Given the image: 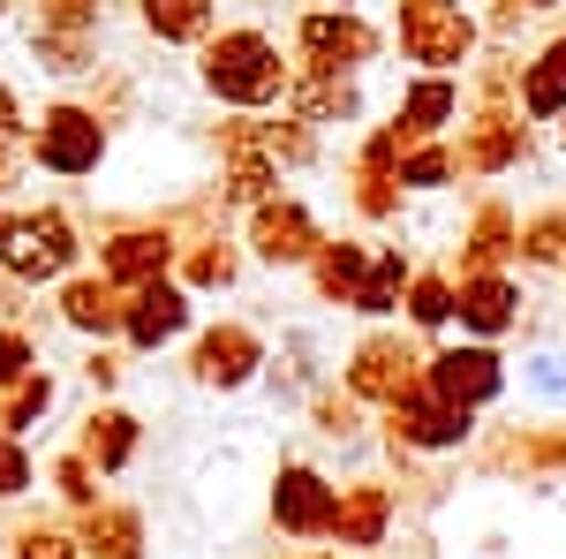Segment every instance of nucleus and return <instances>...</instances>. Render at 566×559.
<instances>
[{
    "instance_id": "58836bf2",
    "label": "nucleus",
    "mask_w": 566,
    "mask_h": 559,
    "mask_svg": "<svg viewBox=\"0 0 566 559\" xmlns=\"http://www.w3.org/2000/svg\"><path fill=\"white\" fill-rule=\"evenodd\" d=\"M45 484H53V491H61V499H69V507H76V515H84V507H98V499H106V491H98V484H106V476L91 469L84 454H76V446H61V454H53V462H45Z\"/></svg>"
},
{
    "instance_id": "bb28decb",
    "label": "nucleus",
    "mask_w": 566,
    "mask_h": 559,
    "mask_svg": "<svg viewBox=\"0 0 566 559\" xmlns=\"http://www.w3.org/2000/svg\"><path fill=\"white\" fill-rule=\"evenodd\" d=\"M370 250H378V242H363V235H325V242H317V258L303 265V272H310V296L333 302V310H348V296L363 288V272H370Z\"/></svg>"
},
{
    "instance_id": "a19ab883",
    "label": "nucleus",
    "mask_w": 566,
    "mask_h": 559,
    "mask_svg": "<svg viewBox=\"0 0 566 559\" xmlns=\"http://www.w3.org/2000/svg\"><path fill=\"white\" fill-rule=\"evenodd\" d=\"M39 363H45V355H39V333H31V325H0V393L23 386Z\"/></svg>"
},
{
    "instance_id": "20e7f679",
    "label": "nucleus",
    "mask_w": 566,
    "mask_h": 559,
    "mask_svg": "<svg viewBox=\"0 0 566 559\" xmlns=\"http://www.w3.org/2000/svg\"><path fill=\"white\" fill-rule=\"evenodd\" d=\"M392 45L408 69L431 76H469V61L483 53V15H469L461 0H392Z\"/></svg>"
},
{
    "instance_id": "39448f33",
    "label": "nucleus",
    "mask_w": 566,
    "mask_h": 559,
    "mask_svg": "<svg viewBox=\"0 0 566 559\" xmlns=\"http://www.w3.org/2000/svg\"><path fill=\"white\" fill-rule=\"evenodd\" d=\"M378 424H386V454L400 462V469H408V462H423V454H431V462H446V454H469V446H476V431H483L469 408L438 401L423 379L400 393L392 408H378Z\"/></svg>"
},
{
    "instance_id": "9d476101",
    "label": "nucleus",
    "mask_w": 566,
    "mask_h": 559,
    "mask_svg": "<svg viewBox=\"0 0 566 559\" xmlns=\"http://www.w3.org/2000/svg\"><path fill=\"white\" fill-rule=\"evenodd\" d=\"M317 242H325V219L310 213L295 189H272L264 205L242 213V250H250V265H264V272H303V265L317 258Z\"/></svg>"
},
{
    "instance_id": "ea45409f",
    "label": "nucleus",
    "mask_w": 566,
    "mask_h": 559,
    "mask_svg": "<svg viewBox=\"0 0 566 559\" xmlns=\"http://www.w3.org/2000/svg\"><path fill=\"white\" fill-rule=\"evenodd\" d=\"M31 23H39V31H76V39H98L106 0H31Z\"/></svg>"
},
{
    "instance_id": "aec40b11",
    "label": "nucleus",
    "mask_w": 566,
    "mask_h": 559,
    "mask_svg": "<svg viewBox=\"0 0 566 559\" xmlns=\"http://www.w3.org/2000/svg\"><path fill=\"white\" fill-rule=\"evenodd\" d=\"M122 288L106 280V272H91V265H76L61 288H53V318L76 333V341H122Z\"/></svg>"
},
{
    "instance_id": "603ef678",
    "label": "nucleus",
    "mask_w": 566,
    "mask_h": 559,
    "mask_svg": "<svg viewBox=\"0 0 566 559\" xmlns=\"http://www.w3.org/2000/svg\"><path fill=\"white\" fill-rule=\"evenodd\" d=\"M0 23H8V0H0Z\"/></svg>"
},
{
    "instance_id": "4be33fe9",
    "label": "nucleus",
    "mask_w": 566,
    "mask_h": 559,
    "mask_svg": "<svg viewBox=\"0 0 566 559\" xmlns=\"http://www.w3.org/2000/svg\"><path fill=\"white\" fill-rule=\"evenodd\" d=\"M325 379H333L325 341H317L310 325H280V341H272V355H264V379H258V386H272V401H287V408H303Z\"/></svg>"
},
{
    "instance_id": "7c9ffc66",
    "label": "nucleus",
    "mask_w": 566,
    "mask_h": 559,
    "mask_svg": "<svg viewBox=\"0 0 566 559\" xmlns=\"http://www.w3.org/2000/svg\"><path fill=\"white\" fill-rule=\"evenodd\" d=\"M258 152L280 174H303V167L325 159V136L310 130V122H295V114H280V106H272V114H258Z\"/></svg>"
},
{
    "instance_id": "cd10ccee",
    "label": "nucleus",
    "mask_w": 566,
    "mask_h": 559,
    "mask_svg": "<svg viewBox=\"0 0 566 559\" xmlns=\"http://www.w3.org/2000/svg\"><path fill=\"white\" fill-rule=\"evenodd\" d=\"M400 325L416 341H446L453 333V265H416V280L400 296Z\"/></svg>"
},
{
    "instance_id": "2f4dec72",
    "label": "nucleus",
    "mask_w": 566,
    "mask_h": 559,
    "mask_svg": "<svg viewBox=\"0 0 566 559\" xmlns=\"http://www.w3.org/2000/svg\"><path fill=\"white\" fill-rule=\"evenodd\" d=\"M303 408H310V431H317V438H333V446H363V438H370V408H363L340 379H325Z\"/></svg>"
},
{
    "instance_id": "c03bdc74",
    "label": "nucleus",
    "mask_w": 566,
    "mask_h": 559,
    "mask_svg": "<svg viewBox=\"0 0 566 559\" xmlns=\"http://www.w3.org/2000/svg\"><path fill=\"white\" fill-rule=\"evenodd\" d=\"M400 144H408V136L392 130V122H378V130L355 144V174H386V182H392V167H400Z\"/></svg>"
},
{
    "instance_id": "6ab92c4d",
    "label": "nucleus",
    "mask_w": 566,
    "mask_h": 559,
    "mask_svg": "<svg viewBox=\"0 0 566 559\" xmlns=\"http://www.w3.org/2000/svg\"><path fill=\"white\" fill-rule=\"evenodd\" d=\"M469 114V84L461 76H431V69H416L400 99H392V130L408 136V144H423V136H453V122Z\"/></svg>"
},
{
    "instance_id": "79ce46f5",
    "label": "nucleus",
    "mask_w": 566,
    "mask_h": 559,
    "mask_svg": "<svg viewBox=\"0 0 566 559\" xmlns=\"http://www.w3.org/2000/svg\"><path fill=\"white\" fill-rule=\"evenodd\" d=\"M23 491H39V454H31V438H8L0 446V507Z\"/></svg>"
},
{
    "instance_id": "a18cd8bd",
    "label": "nucleus",
    "mask_w": 566,
    "mask_h": 559,
    "mask_svg": "<svg viewBox=\"0 0 566 559\" xmlns=\"http://www.w3.org/2000/svg\"><path fill=\"white\" fill-rule=\"evenodd\" d=\"M122 371H129V355H122L114 341H91V348H84V386L98 393V401L122 386Z\"/></svg>"
},
{
    "instance_id": "7ed1b4c3",
    "label": "nucleus",
    "mask_w": 566,
    "mask_h": 559,
    "mask_svg": "<svg viewBox=\"0 0 566 559\" xmlns=\"http://www.w3.org/2000/svg\"><path fill=\"white\" fill-rule=\"evenodd\" d=\"M106 152H114V122L91 99H53L23 130V159L39 174H53V182H91L106 167Z\"/></svg>"
},
{
    "instance_id": "c85d7f7f",
    "label": "nucleus",
    "mask_w": 566,
    "mask_h": 559,
    "mask_svg": "<svg viewBox=\"0 0 566 559\" xmlns=\"http://www.w3.org/2000/svg\"><path fill=\"white\" fill-rule=\"evenodd\" d=\"M136 23L159 45H189L197 53L219 31V0H136Z\"/></svg>"
},
{
    "instance_id": "a211bd4d",
    "label": "nucleus",
    "mask_w": 566,
    "mask_h": 559,
    "mask_svg": "<svg viewBox=\"0 0 566 559\" xmlns=\"http://www.w3.org/2000/svg\"><path fill=\"white\" fill-rule=\"evenodd\" d=\"M280 114L310 122L317 136L325 130H355V122H363V76H333V69H303V61H295Z\"/></svg>"
},
{
    "instance_id": "8fccbe9b",
    "label": "nucleus",
    "mask_w": 566,
    "mask_h": 559,
    "mask_svg": "<svg viewBox=\"0 0 566 559\" xmlns=\"http://www.w3.org/2000/svg\"><path fill=\"white\" fill-rule=\"evenodd\" d=\"M325 8H363V0H325Z\"/></svg>"
},
{
    "instance_id": "4c0bfd02",
    "label": "nucleus",
    "mask_w": 566,
    "mask_h": 559,
    "mask_svg": "<svg viewBox=\"0 0 566 559\" xmlns=\"http://www.w3.org/2000/svg\"><path fill=\"white\" fill-rule=\"evenodd\" d=\"M8 559H84L69 521H15L8 529Z\"/></svg>"
},
{
    "instance_id": "de8ad7c7",
    "label": "nucleus",
    "mask_w": 566,
    "mask_h": 559,
    "mask_svg": "<svg viewBox=\"0 0 566 559\" xmlns=\"http://www.w3.org/2000/svg\"><path fill=\"white\" fill-rule=\"evenodd\" d=\"M23 130H31V114H23V99H15V84L0 76V144H23Z\"/></svg>"
},
{
    "instance_id": "e433bc0d",
    "label": "nucleus",
    "mask_w": 566,
    "mask_h": 559,
    "mask_svg": "<svg viewBox=\"0 0 566 559\" xmlns=\"http://www.w3.org/2000/svg\"><path fill=\"white\" fill-rule=\"evenodd\" d=\"M522 401L566 416V348H528L522 355Z\"/></svg>"
},
{
    "instance_id": "6e6552de",
    "label": "nucleus",
    "mask_w": 566,
    "mask_h": 559,
    "mask_svg": "<svg viewBox=\"0 0 566 559\" xmlns=\"http://www.w3.org/2000/svg\"><path fill=\"white\" fill-rule=\"evenodd\" d=\"M181 258V219L159 213V219H122V227H106L98 242H91V272H106L122 296L129 288H151V280H167Z\"/></svg>"
},
{
    "instance_id": "423d86ee",
    "label": "nucleus",
    "mask_w": 566,
    "mask_h": 559,
    "mask_svg": "<svg viewBox=\"0 0 566 559\" xmlns=\"http://www.w3.org/2000/svg\"><path fill=\"white\" fill-rule=\"evenodd\" d=\"M386 23H370L363 8H303L295 23H287V53L303 61V69H333V76H363L378 53H386Z\"/></svg>"
},
{
    "instance_id": "b1692460",
    "label": "nucleus",
    "mask_w": 566,
    "mask_h": 559,
    "mask_svg": "<svg viewBox=\"0 0 566 559\" xmlns=\"http://www.w3.org/2000/svg\"><path fill=\"white\" fill-rule=\"evenodd\" d=\"M514 114H522L528 130H552L566 114V31H552V39L522 61V76H514Z\"/></svg>"
},
{
    "instance_id": "dca6fc26",
    "label": "nucleus",
    "mask_w": 566,
    "mask_h": 559,
    "mask_svg": "<svg viewBox=\"0 0 566 559\" xmlns=\"http://www.w3.org/2000/svg\"><path fill=\"white\" fill-rule=\"evenodd\" d=\"M392 521H400V491H392L386 476H355L333 499V537L325 545H340L348 559H370L392 537Z\"/></svg>"
},
{
    "instance_id": "f8f14e48",
    "label": "nucleus",
    "mask_w": 566,
    "mask_h": 559,
    "mask_svg": "<svg viewBox=\"0 0 566 559\" xmlns=\"http://www.w3.org/2000/svg\"><path fill=\"white\" fill-rule=\"evenodd\" d=\"M453 325H461V341H514L528 325V288L514 265H499V272H453Z\"/></svg>"
},
{
    "instance_id": "3c124183",
    "label": "nucleus",
    "mask_w": 566,
    "mask_h": 559,
    "mask_svg": "<svg viewBox=\"0 0 566 559\" xmlns=\"http://www.w3.org/2000/svg\"><path fill=\"white\" fill-rule=\"evenodd\" d=\"M552 130H559V144H566V114H559V122H552Z\"/></svg>"
},
{
    "instance_id": "c9c22d12",
    "label": "nucleus",
    "mask_w": 566,
    "mask_h": 559,
    "mask_svg": "<svg viewBox=\"0 0 566 559\" xmlns=\"http://www.w3.org/2000/svg\"><path fill=\"white\" fill-rule=\"evenodd\" d=\"M31 61L45 76H91L98 69V39H76V31H39L31 23Z\"/></svg>"
},
{
    "instance_id": "473e14b6",
    "label": "nucleus",
    "mask_w": 566,
    "mask_h": 559,
    "mask_svg": "<svg viewBox=\"0 0 566 559\" xmlns=\"http://www.w3.org/2000/svg\"><path fill=\"white\" fill-rule=\"evenodd\" d=\"M514 265H522V272H566V205H544V213L522 219Z\"/></svg>"
},
{
    "instance_id": "5701e85b",
    "label": "nucleus",
    "mask_w": 566,
    "mask_h": 559,
    "mask_svg": "<svg viewBox=\"0 0 566 559\" xmlns=\"http://www.w3.org/2000/svg\"><path fill=\"white\" fill-rule=\"evenodd\" d=\"M514 235H522V213L506 197H476L469 227L453 235V272H499V265H514Z\"/></svg>"
},
{
    "instance_id": "f03ea898",
    "label": "nucleus",
    "mask_w": 566,
    "mask_h": 559,
    "mask_svg": "<svg viewBox=\"0 0 566 559\" xmlns=\"http://www.w3.org/2000/svg\"><path fill=\"white\" fill-rule=\"evenodd\" d=\"M84 227L69 205H0V280L15 288H61L84 265Z\"/></svg>"
},
{
    "instance_id": "393cba45",
    "label": "nucleus",
    "mask_w": 566,
    "mask_h": 559,
    "mask_svg": "<svg viewBox=\"0 0 566 559\" xmlns=\"http://www.w3.org/2000/svg\"><path fill=\"white\" fill-rule=\"evenodd\" d=\"M69 529H76L84 559H144L151 552V545H144V507H129V499H98V507H84Z\"/></svg>"
},
{
    "instance_id": "a878e982",
    "label": "nucleus",
    "mask_w": 566,
    "mask_h": 559,
    "mask_svg": "<svg viewBox=\"0 0 566 559\" xmlns=\"http://www.w3.org/2000/svg\"><path fill=\"white\" fill-rule=\"evenodd\" d=\"M408 280H416L408 242H378V250H370V272H363V288L348 296V310L363 318V325H392V318H400V296H408Z\"/></svg>"
},
{
    "instance_id": "f704fd0d",
    "label": "nucleus",
    "mask_w": 566,
    "mask_h": 559,
    "mask_svg": "<svg viewBox=\"0 0 566 559\" xmlns=\"http://www.w3.org/2000/svg\"><path fill=\"white\" fill-rule=\"evenodd\" d=\"M53 401H61V379H53V371L39 363V371H31L23 386L0 393V431H8V438H31V431L53 416Z\"/></svg>"
},
{
    "instance_id": "412c9836",
    "label": "nucleus",
    "mask_w": 566,
    "mask_h": 559,
    "mask_svg": "<svg viewBox=\"0 0 566 559\" xmlns=\"http://www.w3.org/2000/svg\"><path fill=\"white\" fill-rule=\"evenodd\" d=\"M76 454H84L106 484H114V476H129L136 454H144V416L122 408V401H91V416L76 424Z\"/></svg>"
},
{
    "instance_id": "1a4fd4ad",
    "label": "nucleus",
    "mask_w": 566,
    "mask_h": 559,
    "mask_svg": "<svg viewBox=\"0 0 566 559\" xmlns=\"http://www.w3.org/2000/svg\"><path fill=\"white\" fill-rule=\"evenodd\" d=\"M423 386H431L438 401H453V408L483 416V408L506 401L514 363H506L491 341H438V348H423Z\"/></svg>"
},
{
    "instance_id": "09e8293b",
    "label": "nucleus",
    "mask_w": 566,
    "mask_h": 559,
    "mask_svg": "<svg viewBox=\"0 0 566 559\" xmlns=\"http://www.w3.org/2000/svg\"><path fill=\"white\" fill-rule=\"evenodd\" d=\"M23 167H31V159H23V144H0V197L23 182Z\"/></svg>"
},
{
    "instance_id": "49530a36",
    "label": "nucleus",
    "mask_w": 566,
    "mask_h": 559,
    "mask_svg": "<svg viewBox=\"0 0 566 559\" xmlns=\"http://www.w3.org/2000/svg\"><path fill=\"white\" fill-rule=\"evenodd\" d=\"M566 0H491V15H483V39H514L522 31V15H552Z\"/></svg>"
},
{
    "instance_id": "f257e3e1",
    "label": "nucleus",
    "mask_w": 566,
    "mask_h": 559,
    "mask_svg": "<svg viewBox=\"0 0 566 559\" xmlns=\"http://www.w3.org/2000/svg\"><path fill=\"white\" fill-rule=\"evenodd\" d=\"M287 76H295V53L264 23H219L197 45V84L219 114H272L287 99Z\"/></svg>"
},
{
    "instance_id": "864d4df0",
    "label": "nucleus",
    "mask_w": 566,
    "mask_h": 559,
    "mask_svg": "<svg viewBox=\"0 0 566 559\" xmlns=\"http://www.w3.org/2000/svg\"><path fill=\"white\" fill-rule=\"evenodd\" d=\"M0 446H8V431H0Z\"/></svg>"
},
{
    "instance_id": "9b49d317",
    "label": "nucleus",
    "mask_w": 566,
    "mask_h": 559,
    "mask_svg": "<svg viewBox=\"0 0 566 559\" xmlns=\"http://www.w3.org/2000/svg\"><path fill=\"white\" fill-rule=\"evenodd\" d=\"M264 341L250 318H212V325H197L189 333V386L197 393H250L264 379Z\"/></svg>"
},
{
    "instance_id": "72a5a7b5",
    "label": "nucleus",
    "mask_w": 566,
    "mask_h": 559,
    "mask_svg": "<svg viewBox=\"0 0 566 559\" xmlns=\"http://www.w3.org/2000/svg\"><path fill=\"white\" fill-rule=\"evenodd\" d=\"M280 182H287V174L272 167V159H227L219 182H212V197H219V213H227V219H242L250 205H264Z\"/></svg>"
},
{
    "instance_id": "2eb2a0df",
    "label": "nucleus",
    "mask_w": 566,
    "mask_h": 559,
    "mask_svg": "<svg viewBox=\"0 0 566 559\" xmlns=\"http://www.w3.org/2000/svg\"><path fill=\"white\" fill-rule=\"evenodd\" d=\"M453 152H461V182H499L528 159V122L514 106H469Z\"/></svg>"
},
{
    "instance_id": "0eeeda50",
    "label": "nucleus",
    "mask_w": 566,
    "mask_h": 559,
    "mask_svg": "<svg viewBox=\"0 0 566 559\" xmlns=\"http://www.w3.org/2000/svg\"><path fill=\"white\" fill-rule=\"evenodd\" d=\"M416 379H423V341H416L408 325H370V333L348 348V363H340V386H348L370 416L392 408Z\"/></svg>"
},
{
    "instance_id": "f3484780",
    "label": "nucleus",
    "mask_w": 566,
    "mask_h": 559,
    "mask_svg": "<svg viewBox=\"0 0 566 559\" xmlns=\"http://www.w3.org/2000/svg\"><path fill=\"white\" fill-rule=\"evenodd\" d=\"M242 272H250V250H242V235L212 219V227H197V235H181V258H175V280L189 296H234L242 288Z\"/></svg>"
},
{
    "instance_id": "ddd939ff",
    "label": "nucleus",
    "mask_w": 566,
    "mask_h": 559,
    "mask_svg": "<svg viewBox=\"0 0 566 559\" xmlns=\"http://www.w3.org/2000/svg\"><path fill=\"white\" fill-rule=\"evenodd\" d=\"M333 499H340V484L325 469H310V462H280L272 469V499H264V515L272 529L287 537V545H325L333 537Z\"/></svg>"
},
{
    "instance_id": "c756f323",
    "label": "nucleus",
    "mask_w": 566,
    "mask_h": 559,
    "mask_svg": "<svg viewBox=\"0 0 566 559\" xmlns=\"http://www.w3.org/2000/svg\"><path fill=\"white\" fill-rule=\"evenodd\" d=\"M400 197H438V189H453L461 182V152H453V136H423V144H400Z\"/></svg>"
},
{
    "instance_id": "4468645a",
    "label": "nucleus",
    "mask_w": 566,
    "mask_h": 559,
    "mask_svg": "<svg viewBox=\"0 0 566 559\" xmlns=\"http://www.w3.org/2000/svg\"><path fill=\"white\" fill-rule=\"evenodd\" d=\"M189 333H197V296L175 272L151 280V288H129V302H122V348L129 355H159V348L189 341Z\"/></svg>"
},
{
    "instance_id": "37998d69",
    "label": "nucleus",
    "mask_w": 566,
    "mask_h": 559,
    "mask_svg": "<svg viewBox=\"0 0 566 559\" xmlns=\"http://www.w3.org/2000/svg\"><path fill=\"white\" fill-rule=\"evenodd\" d=\"M348 197L363 219H400V182H386V174H348Z\"/></svg>"
}]
</instances>
